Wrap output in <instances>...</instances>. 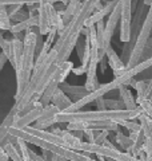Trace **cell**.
Instances as JSON below:
<instances>
[{"mask_svg":"<svg viewBox=\"0 0 152 161\" xmlns=\"http://www.w3.org/2000/svg\"><path fill=\"white\" fill-rule=\"evenodd\" d=\"M119 95H120V99L124 102V106L125 109L128 110H135L138 108V103H136V99L134 97L132 92L129 89H127V86H120L119 89Z\"/></svg>","mask_w":152,"mask_h":161,"instance_id":"cell-16","label":"cell"},{"mask_svg":"<svg viewBox=\"0 0 152 161\" xmlns=\"http://www.w3.org/2000/svg\"><path fill=\"white\" fill-rule=\"evenodd\" d=\"M72 69H73V63L71 62V60H65V62H63L56 69V71L53 73L49 83L47 85V87H45V90L43 92L42 98H40V103H42L43 106L51 105V101H52L55 92H56L58 87L60 86V83L64 82V79L68 77V74L72 73Z\"/></svg>","mask_w":152,"mask_h":161,"instance_id":"cell-5","label":"cell"},{"mask_svg":"<svg viewBox=\"0 0 152 161\" xmlns=\"http://www.w3.org/2000/svg\"><path fill=\"white\" fill-rule=\"evenodd\" d=\"M104 101H105V106H107V109H112V110L125 109L124 102L121 99H104Z\"/></svg>","mask_w":152,"mask_h":161,"instance_id":"cell-25","label":"cell"},{"mask_svg":"<svg viewBox=\"0 0 152 161\" xmlns=\"http://www.w3.org/2000/svg\"><path fill=\"white\" fill-rule=\"evenodd\" d=\"M129 137L134 141L132 149H131V154L135 156V157H138L139 153L143 150V147H144L145 136L143 133V129H139V130H136V132H129Z\"/></svg>","mask_w":152,"mask_h":161,"instance_id":"cell-14","label":"cell"},{"mask_svg":"<svg viewBox=\"0 0 152 161\" xmlns=\"http://www.w3.org/2000/svg\"><path fill=\"white\" fill-rule=\"evenodd\" d=\"M29 3H39V0H0L3 6H12V4H29Z\"/></svg>","mask_w":152,"mask_h":161,"instance_id":"cell-27","label":"cell"},{"mask_svg":"<svg viewBox=\"0 0 152 161\" xmlns=\"http://www.w3.org/2000/svg\"><path fill=\"white\" fill-rule=\"evenodd\" d=\"M119 125L124 126L125 129H128L129 132H136V130L141 129L140 122H136L135 119H124V121H119Z\"/></svg>","mask_w":152,"mask_h":161,"instance_id":"cell-23","label":"cell"},{"mask_svg":"<svg viewBox=\"0 0 152 161\" xmlns=\"http://www.w3.org/2000/svg\"><path fill=\"white\" fill-rule=\"evenodd\" d=\"M9 157H8V154L6 153V150L3 149V147L0 145V161H8Z\"/></svg>","mask_w":152,"mask_h":161,"instance_id":"cell-37","label":"cell"},{"mask_svg":"<svg viewBox=\"0 0 152 161\" xmlns=\"http://www.w3.org/2000/svg\"><path fill=\"white\" fill-rule=\"evenodd\" d=\"M151 92H152V78L148 80V90H147V98H148V95H149Z\"/></svg>","mask_w":152,"mask_h":161,"instance_id":"cell-39","label":"cell"},{"mask_svg":"<svg viewBox=\"0 0 152 161\" xmlns=\"http://www.w3.org/2000/svg\"><path fill=\"white\" fill-rule=\"evenodd\" d=\"M43 109H44V106L40 105V106H36V108H33L32 110H29L27 114H24V115H22V117H19V118H15V122L12 124V128L24 129L27 126H31V124L36 122L38 118L42 115Z\"/></svg>","mask_w":152,"mask_h":161,"instance_id":"cell-10","label":"cell"},{"mask_svg":"<svg viewBox=\"0 0 152 161\" xmlns=\"http://www.w3.org/2000/svg\"><path fill=\"white\" fill-rule=\"evenodd\" d=\"M7 60H8V58H7V55H6V54H4V53L0 54V73H2V70H3V67H4V64L7 63Z\"/></svg>","mask_w":152,"mask_h":161,"instance_id":"cell-35","label":"cell"},{"mask_svg":"<svg viewBox=\"0 0 152 161\" xmlns=\"http://www.w3.org/2000/svg\"><path fill=\"white\" fill-rule=\"evenodd\" d=\"M80 3H82V0H69V3L65 6L64 11L62 12V19H63L64 27L67 26V24L71 22V19L73 18L75 12L78 11V8L80 6Z\"/></svg>","mask_w":152,"mask_h":161,"instance_id":"cell-17","label":"cell"},{"mask_svg":"<svg viewBox=\"0 0 152 161\" xmlns=\"http://www.w3.org/2000/svg\"><path fill=\"white\" fill-rule=\"evenodd\" d=\"M15 115H16V110L12 108L11 112L8 113V115L3 119V122L0 124V145H2V142H3L4 140H6L9 128H11L12 124L15 122Z\"/></svg>","mask_w":152,"mask_h":161,"instance_id":"cell-18","label":"cell"},{"mask_svg":"<svg viewBox=\"0 0 152 161\" xmlns=\"http://www.w3.org/2000/svg\"><path fill=\"white\" fill-rule=\"evenodd\" d=\"M109 136V130H96L95 132V138H94V144L101 145Z\"/></svg>","mask_w":152,"mask_h":161,"instance_id":"cell-26","label":"cell"},{"mask_svg":"<svg viewBox=\"0 0 152 161\" xmlns=\"http://www.w3.org/2000/svg\"><path fill=\"white\" fill-rule=\"evenodd\" d=\"M60 136H62V138L65 141V145H67V148H71V149H73V150H78L79 145L82 144V141H83V140L78 138L72 132H69V130H67V129L62 130Z\"/></svg>","mask_w":152,"mask_h":161,"instance_id":"cell-20","label":"cell"},{"mask_svg":"<svg viewBox=\"0 0 152 161\" xmlns=\"http://www.w3.org/2000/svg\"><path fill=\"white\" fill-rule=\"evenodd\" d=\"M139 106L143 109V112L148 115V117H151L152 118V102L149 99H144L143 102H140L139 103Z\"/></svg>","mask_w":152,"mask_h":161,"instance_id":"cell-28","label":"cell"},{"mask_svg":"<svg viewBox=\"0 0 152 161\" xmlns=\"http://www.w3.org/2000/svg\"><path fill=\"white\" fill-rule=\"evenodd\" d=\"M120 14H121V7H120V0H119V3L116 4L114 11L108 15V20H107L105 27H104V47H103V51H104L105 55H107V50L111 47V40H112V38H114L116 26H118V23L120 22Z\"/></svg>","mask_w":152,"mask_h":161,"instance_id":"cell-8","label":"cell"},{"mask_svg":"<svg viewBox=\"0 0 152 161\" xmlns=\"http://www.w3.org/2000/svg\"><path fill=\"white\" fill-rule=\"evenodd\" d=\"M131 86L135 87V90L138 92V98H136V103L143 102L147 98V90H148V80H132Z\"/></svg>","mask_w":152,"mask_h":161,"instance_id":"cell-19","label":"cell"},{"mask_svg":"<svg viewBox=\"0 0 152 161\" xmlns=\"http://www.w3.org/2000/svg\"><path fill=\"white\" fill-rule=\"evenodd\" d=\"M24 4H12V6H7V12L9 15V18H12L15 14L19 12L20 9L23 8Z\"/></svg>","mask_w":152,"mask_h":161,"instance_id":"cell-30","label":"cell"},{"mask_svg":"<svg viewBox=\"0 0 152 161\" xmlns=\"http://www.w3.org/2000/svg\"><path fill=\"white\" fill-rule=\"evenodd\" d=\"M51 103L55 105L56 108H59L60 112H63V110H65L71 103H72V99H71L68 95L63 92L62 89L58 87V90L55 92L53 97H52V101H51Z\"/></svg>","mask_w":152,"mask_h":161,"instance_id":"cell-15","label":"cell"},{"mask_svg":"<svg viewBox=\"0 0 152 161\" xmlns=\"http://www.w3.org/2000/svg\"><path fill=\"white\" fill-rule=\"evenodd\" d=\"M28 157H29V161H45L43 158V156H39L38 153H35L33 150H31L28 148Z\"/></svg>","mask_w":152,"mask_h":161,"instance_id":"cell-31","label":"cell"},{"mask_svg":"<svg viewBox=\"0 0 152 161\" xmlns=\"http://www.w3.org/2000/svg\"><path fill=\"white\" fill-rule=\"evenodd\" d=\"M22 55H23V40L12 36V39H11V55H9L8 60H9V63L12 64L15 71H18L20 69Z\"/></svg>","mask_w":152,"mask_h":161,"instance_id":"cell-11","label":"cell"},{"mask_svg":"<svg viewBox=\"0 0 152 161\" xmlns=\"http://www.w3.org/2000/svg\"><path fill=\"white\" fill-rule=\"evenodd\" d=\"M59 87L62 89L71 99H72V102L80 99L88 93V90L85 89V86H73V85H69V83H65V82L60 83Z\"/></svg>","mask_w":152,"mask_h":161,"instance_id":"cell-13","label":"cell"},{"mask_svg":"<svg viewBox=\"0 0 152 161\" xmlns=\"http://www.w3.org/2000/svg\"><path fill=\"white\" fill-rule=\"evenodd\" d=\"M95 102H96V106H98V109H100V110L107 109V106H105V101H104V98H103V97L99 98V99H96Z\"/></svg>","mask_w":152,"mask_h":161,"instance_id":"cell-34","label":"cell"},{"mask_svg":"<svg viewBox=\"0 0 152 161\" xmlns=\"http://www.w3.org/2000/svg\"><path fill=\"white\" fill-rule=\"evenodd\" d=\"M103 4L101 0H83L80 3L78 11L75 12L71 22L59 32L58 40L55 42L53 50L56 51V64L60 66L63 62L69 59V55L75 48L78 40L80 39L82 30L85 27V22L96 9Z\"/></svg>","mask_w":152,"mask_h":161,"instance_id":"cell-1","label":"cell"},{"mask_svg":"<svg viewBox=\"0 0 152 161\" xmlns=\"http://www.w3.org/2000/svg\"><path fill=\"white\" fill-rule=\"evenodd\" d=\"M52 152L51 150H47V149H43V153H42V156H43V158L45 160V161H51V157H52Z\"/></svg>","mask_w":152,"mask_h":161,"instance_id":"cell-36","label":"cell"},{"mask_svg":"<svg viewBox=\"0 0 152 161\" xmlns=\"http://www.w3.org/2000/svg\"><path fill=\"white\" fill-rule=\"evenodd\" d=\"M95 132H96V130H94V129H89V128L84 130V137L87 138L88 142H94V138H95Z\"/></svg>","mask_w":152,"mask_h":161,"instance_id":"cell-32","label":"cell"},{"mask_svg":"<svg viewBox=\"0 0 152 161\" xmlns=\"http://www.w3.org/2000/svg\"><path fill=\"white\" fill-rule=\"evenodd\" d=\"M58 113H60V109L56 108L55 105H48V106H44L42 115L38 118L36 124L33 125V128L36 129H42V130H47L48 128H51L52 125H55V115Z\"/></svg>","mask_w":152,"mask_h":161,"instance_id":"cell-9","label":"cell"},{"mask_svg":"<svg viewBox=\"0 0 152 161\" xmlns=\"http://www.w3.org/2000/svg\"><path fill=\"white\" fill-rule=\"evenodd\" d=\"M151 32H152V3L148 8V12L145 15V19L143 24L140 27V31L139 35L136 38V42L132 47V51H131L129 57H128V62H127V70L136 66L139 62H141V58L144 55L145 51V47H147V43L149 40L151 36Z\"/></svg>","mask_w":152,"mask_h":161,"instance_id":"cell-4","label":"cell"},{"mask_svg":"<svg viewBox=\"0 0 152 161\" xmlns=\"http://www.w3.org/2000/svg\"><path fill=\"white\" fill-rule=\"evenodd\" d=\"M28 12L27 11H23V8L22 9H20V11L19 12H16V14H15L13 15V16L11 18V20H15V22H23V20H25V19H27L28 18Z\"/></svg>","mask_w":152,"mask_h":161,"instance_id":"cell-29","label":"cell"},{"mask_svg":"<svg viewBox=\"0 0 152 161\" xmlns=\"http://www.w3.org/2000/svg\"><path fill=\"white\" fill-rule=\"evenodd\" d=\"M12 23H11V18L7 12V6L0 4V30L2 31H9Z\"/></svg>","mask_w":152,"mask_h":161,"instance_id":"cell-21","label":"cell"},{"mask_svg":"<svg viewBox=\"0 0 152 161\" xmlns=\"http://www.w3.org/2000/svg\"><path fill=\"white\" fill-rule=\"evenodd\" d=\"M116 144L120 145L124 150H127L128 153H131V149H132V145H134V141L131 140L129 136H124V133L118 132L116 133V137H115Z\"/></svg>","mask_w":152,"mask_h":161,"instance_id":"cell-22","label":"cell"},{"mask_svg":"<svg viewBox=\"0 0 152 161\" xmlns=\"http://www.w3.org/2000/svg\"><path fill=\"white\" fill-rule=\"evenodd\" d=\"M24 32L25 34L23 39L22 63H20V69L16 71V94H15V101H18L22 97L29 79H31V75L35 67V60H36L35 59V54H36L38 35H42V34L35 32V27L25 30Z\"/></svg>","mask_w":152,"mask_h":161,"instance_id":"cell-3","label":"cell"},{"mask_svg":"<svg viewBox=\"0 0 152 161\" xmlns=\"http://www.w3.org/2000/svg\"><path fill=\"white\" fill-rule=\"evenodd\" d=\"M120 40L124 43H128L131 40V23H132V0H120Z\"/></svg>","mask_w":152,"mask_h":161,"instance_id":"cell-7","label":"cell"},{"mask_svg":"<svg viewBox=\"0 0 152 161\" xmlns=\"http://www.w3.org/2000/svg\"><path fill=\"white\" fill-rule=\"evenodd\" d=\"M51 161H69L68 158L63 157V156H59V154H52V157H51Z\"/></svg>","mask_w":152,"mask_h":161,"instance_id":"cell-38","label":"cell"},{"mask_svg":"<svg viewBox=\"0 0 152 161\" xmlns=\"http://www.w3.org/2000/svg\"><path fill=\"white\" fill-rule=\"evenodd\" d=\"M143 112V109L138 106L135 110L128 109H120V110H112V109H104V110H88V112H73V113H65L60 112L55 115V124H68V122H107V121H119L124 119H138L139 115Z\"/></svg>","mask_w":152,"mask_h":161,"instance_id":"cell-2","label":"cell"},{"mask_svg":"<svg viewBox=\"0 0 152 161\" xmlns=\"http://www.w3.org/2000/svg\"><path fill=\"white\" fill-rule=\"evenodd\" d=\"M0 48H2V53H4L7 55V58L9 59V55H11V39H6L2 34V30H0Z\"/></svg>","mask_w":152,"mask_h":161,"instance_id":"cell-24","label":"cell"},{"mask_svg":"<svg viewBox=\"0 0 152 161\" xmlns=\"http://www.w3.org/2000/svg\"><path fill=\"white\" fill-rule=\"evenodd\" d=\"M59 12L55 9L53 0H39V31L47 35L52 27H58Z\"/></svg>","mask_w":152,"mask_h":161,"instance_id":"cell-6","label":"cell"},{"mask_svg":"<svg viewBox=\"0 0 152 161\" xmlns=\"http://www.w3.org/2000/svg\"><path fill=\"white\" fill-rule=\"evenodd\" d=\"M105 57L108 58V64H109V67L112 69L115 77H119V75L124 74L127 71V63H124L123 59L119 58V55L116 54V51L112 47H109L107 50V55H105Z\"/></svg>","mask_w":152,"mask_h":161,"instance_id":"cell-12","label":"cell"},{"mask_svg":"<svg viewBox=\"0 0 152 161\" xmlns=\"http://www.w3.org/2000/svg\"><path fill=\"white\" fill-rule=\"evenodd\" d=\"M76 50H78V55H79V58L82 59V57H83V51H84V40L82 42V40H78V43H76Z\"/></svg>","mask_w":152,"mask_h":161,"instance_id":"cell-33","label":"cell"}]
</instances>
